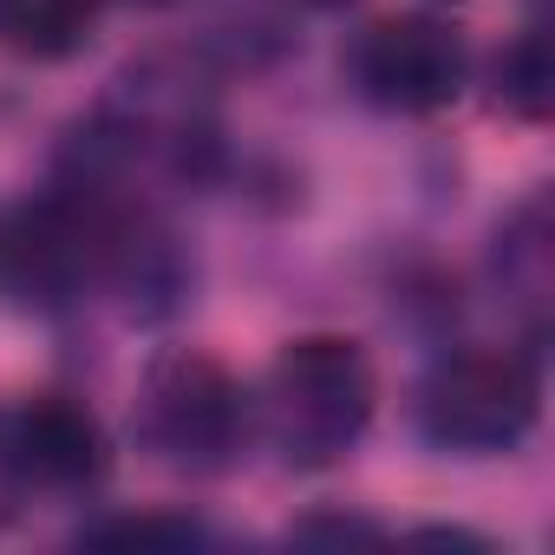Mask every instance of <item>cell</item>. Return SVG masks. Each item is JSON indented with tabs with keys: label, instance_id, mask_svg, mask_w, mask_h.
Here are the masks:
<instances>
[{
	"label": "cell",
	"instance_id": "6da1fadb",
	"mask_svg": "<svg viewBox=\"0 0 555 555\" xmlns=\"http://www.w3.org/2000/svg\"><path fill=\"white\" fill-rule=\"evenodd\" d=\"M261 412H268V438L288 457H301V464L340 457L373 418V366H366L360 340H340V334L295 340L268 366Z\"/></svg>",
	"mask_w": 555,
	"mask_h": 555
},
{
	"label": "cell",
	"instance_id": "7a4b0ae2",
	"mask_svg": "<svg viewBox=\"0 0 555 555\" xmlns=\"http://www.w3.org/2000/svg\"><path fill=\"white\" fill-rule=\"evenodd\" d=\"M535 373L516 353H457L425 386V431L451 451H509L535 425Z\"/></svg>",
	"mask_w": 555,
	"mask_h": 555
},
{
	"label": "cell",
	"instance_id": "3957f363",
	"mask_svg": "<svg viewBox=\"0 0 555 555\" xmlns=\"http://www.w3.org/2000/svg\"><path fill=\"white\" fill-rule=\"evenodd\" d=\"M353 79L386 112H412V118L444 112L464 92V40L431 14L379 21V27H366V40L353 53Z\"/></svg>",
	"mask_w": 555,
	"mask_h": 555
},
{
	"label": "cell",
	"instance_id": "277c9868",
	"mask_svg": "<svg viewBox=\"0 0 555 555\" xmlns=\"http://www.w3.org/2000/svg\"><path fill=\"white\" fill-rule=\"evenodd\" d=\"M144 418H151V438L177 457H209V451H229L235 431H242V392L235 379L203 360V353H177L151 373L144 386Z\"/></svg>",
	"mask_w": 555,
	"mask_h": 555
},
{
	"label": "cell",
	"instance_id": "5b68a950",
	"mask_svg": "<svg viewBox=\"0 0 555 555\" xmlns=\"http://www.w3.org/2000/svg\"><path fill=\"white\" fill-rule=\"evenodd\" d=\"M14 464L40 483H86L105 470L99 418L73 399H34L14 418Z\"/></svg>",
	"mask_w": 555,
	"mask_h": 555
},
{
	"label": "cell",
	"instance_id": "8992f818",
	"mask_svg": "<svg viewBox=\"0 0 555 555\" xmlns=\"http://www.w3.org/2000/svg\"><path fill=\"white\" fill-rule=\"evenodd\" d=\"M92 21L99 0H0V34L34 60H66L73 47H86Z\"/></svg>",
	"mask_w": 555,
	"mask_h": 555
},
{
	"label": "cell",
	"instance_id": "52a82bcc",
	"mask_svg": "<svg viewBox=\"0 0 555 555\" xmlns=\"http://www.w3.org/2000/svg\"><path fill=\"white\" fill-rule=\"evenodd\" d=\"M503 99H509L516 112H529V118L548 105V60H542V47H535V40L509 53V66H503Z\"/></svg>",
	"mask_w": 555,
	"mask_h": 555
},
{
	"label": "cell",
	"instance_id": "ba28073f",
	"mask_svg": "<svg viewBox=\"0 0 555 555\" xmlns=\"http://www.w3.org/2000/svg\"><path fill=\"white\" fill-rule=\"evenodd\" d=\"M92 542H170V548H183V542H196V529L190 522H164V516H138V522H105V529H92Z\"/></svg>",
	"mask_w": 555,
	"mask_h": 555
},
{
	"label": "cell",
	"instance_id": "9c48e42d",
	"mask_svg": "<svg viewBox=\"0 0 555 555\" xmlns=\"http://www.w3.org/2000/svg\"><path fill=\"white\" fill-rule=\"evenodd\" d=\"M99 8H105V0H99Z\"/></svg>",
	"mask_w": 555,
	"mask_h": 555
}]
</instances>
